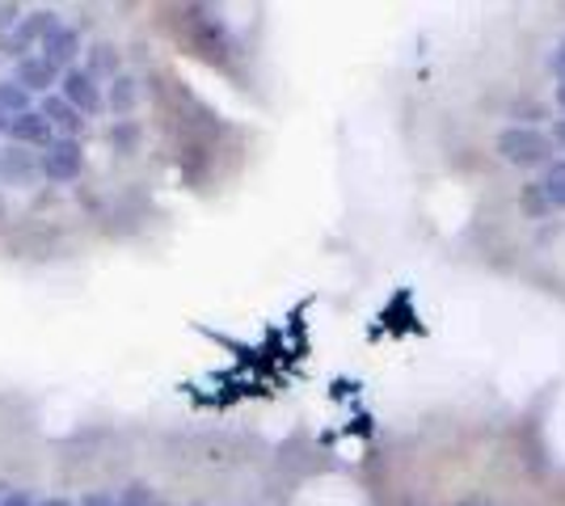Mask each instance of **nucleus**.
Segmentation results:
<instances>
[{"mask_svg":"<svg viewBox=\"0 0 565 506\" xmlns=\"http://www.w3.org/2000/svg\"><path fill=\"white\" fill-rule=\"evenodd\" d=\"M60 25H64V22H60V13H51V9L25 13L22 25H18L13 34H4V39H0V51H4L9 60H18V64H22V60H30L25 51H30V47H43L51 34L60 30Z\"/></svg>","mask_w":565,"mask_h":506,"instance_id":"obj_1","label":"nucleus"},{"mask_svg":"<svg viewBox=\"0 0 565 506\" xmlns=\"http://www.w3.org/2000/svg\"><path fill=\"white\" fill-rule=\"evenodd\" d=\"M498 152L511 161V165H548V157H553V144H548V136H541L536 127H507L502 136H498Z\"/></svg>","mask_w":565,"mask_h":506,"instance_id":"obj_2","label":"nucleus"},{"mask_svg":"<svg viewBox=\"0 0 565 506\" xmlns=\"http://www.w3.org/2000/svg\"><path fill=\"white\" fill-rule=\"evenodd\" d=\"M81 169H85V152L76 140H64V136L51 148H43V157H39V173L51 182H72V177H81Z\"/></svg>","mask_w":565,"mask_h":506,"instance_id":"obj_3","label":"nucleus"},{"mask_svg":"<svg viewBox=\"0 0 565 506\" xmlns=\"http://www.w3.org/2000/svg\"><path fill=\"white\" fill-rule=\"evenodd\" d=\"M60 97L68 101V106H76L85 119L89 115H102V106H106V97H102V89H97V80L85 68H68L64 73V80H60Z\"/></svg>","mask_w":565,"mask_h":506,"instance_id":"obj_4","label":"nucleus"},{"mask_svg":"<svg viewBox=\"0 0 565 506\" xmlns=\"http://www.w3.org/2000/svg\"><path fill=\"white\" fill-rule=\"evenodd\" d=\"M4 136L22 148H51L55 140H60L43 110H25V115H18V119H9V131H4Z\"/></svg>","mask_w":565,"mask_h":506,"instance_id":"obj_5","label":"nucleus"},{"mask_svg":"<svg viewBox=\"0 0 565 506\" xmlns=\"http://www.w3.org/2000/svg\"><path fill=\"white\" fill-rule=\"evenodd\" d=\"M13 80L22 85L25 94H47L51 85H60V80H64V73H60L51 60H43V55H30V60H22V64H18Z\"/></svg>","mask_w":565,"mask_h":506,"instance_id":"obj_6","label":"nucleus"},{"mask_svg":"<svg viewBox=\"0 0 565 506\" xmlns=\"http://www.w3.org/2000/svg\"><path fill=\"white\" fill-rule=\"evenodd\" d=\"M39 55H43V60H51L60 73H68V68H76V55H81V34H76L72 25H60L47 43L39 47Z\"/></svg>","mask_w":565,"mask_h":506,"instance_id":"obj_7","label":"nucleus"},{"mask_svg":"<svg viewBox=\"0 0 565 506\" xmlns=\"http://www.w3.org/2000/svg\"><path fill=\"white\" fill-rule=\"evenodd\" d=\"M39 110L47 115V122L55 127V131H64V140H72V136H76V131L85 127V115H81L76 106H68V101H64L60 94H47V97H43V106H39Z\"/></svg>","mask_w":565,"mask_h":506,"instance_id":"obj_8","label":"nucleus"},{"mask_svg":"<svg viewBox=\"0 0 565 506\" xmlns=\"http://www.w3.org/2000/svg\"><path fill=\"white\" fill-rule=\"evenodd\" d=\"M85 73L94 76V80H102V76H106V80H118V51L110 47V43H94V47H89V64H85Z\"/></svg>","mask_w":565,"mask_h":506,"instance_id":"obj_9","label":"nucleus"},{"mask_svg":"<svg viewBox=\"0 0 565 506\" xmlns=\"http://www.w3.org/2000/svg\"><path fill=\"white\" fill-rule=\"evenodd\" d=\"M30 173H39V157H30L22 148L0 157V177H4V182H25Z\"/></svg>","mask_w":565,"mask_h":506,"instance_id":"obj_10","label":"nucleus"},{"mask_svg":"<svg viewBox=\"0 0 565 506\" xmlns=\"http://www.w3.org/2000/svg\"><path fill=\"white\" fill-rule=\"evenodd\" d=\"M0 110H4L9 119H18V115H25V110H34V106H30V94H25L18 80H0Z\"/></svg>","mask_w":565,"mask_h":506,"instance_id":"obj_11","label":"nucleus"},{"mask_svg":"<svg viewBox=\"0 0 565 506\" xmlns=\"http://www.w3.org/2000/svg\"><path fill=\"white\" fill-rule=\"evenodd\" d=\"M541 191H544V198H548V207H565V161L544 169Z\"/></svg>","mask_w":565,"mask_h":506,"instance_id":"obj_12","label":"nucleus"},{"mask_svg":"<svg viewBox=\"0 0 565 506\" xmlns=\"http://www.w3.org/2000/svg\"><path fill=\"white\" fill-rule=\"evenodd\" d=\"M136 97H140V89H136V80H131V76H118V80H110V94H106L110 110L127 115V110L136 106Z\"/></svg>","mask_w":565,"mask_h":506,"instance_id":"obj_13","label":"nucleus"},{"mask_svg":"<svg viewBox=\"0 0 565 506\" xmlns=\"http://www.w3.org/2000/svg\"><path fill=\"white\" fill-rule=\"evenodd\" d=\"M118 506H157V503H152V489H148L143 482H136L118 494Z\"/></svg>","mask_w":565,"mask_h":506,"instance_id":"obj_14","label":"nucleus"},{"mask_svg":"<svg viewBox=\"0 0 565 506\" xmlns=\"http://www.w3.org/2000/svg\"><path fill=\"white\" fill-rule=\"evenodd\" d=\"M22 25V13H18V4H0V39L4 34H13Z\"/></svg>","mask_w":565,"mask_h":506,"instance_id":"obj_15","label":"nucleus"},{"mask_svg":"<svg viewBox=\"0 0 565 506\" xmlns=\"http://www.w3.org/2000/svg\"><path fill=\"white\" fill-rule=\"evenodd\" d=\"M0 506H34V498H30L25 489H13V494H4V498H0Z\"/></svg>","mask_w":565,"mask_h":506,"instance_id":"obj_16","label":"nucleus"},{"mask_svg":"<svg viewBox=\"0 0 565 506\" xmlns=\"http://www.w3.org/2000/svg\"><path fill=\"white\" fill-rule=\"evenodd\" d=\"M81 506H118L115 494H89V498H81Z\"/></svg>","mask_w":565,"mask_h":506,"instance_id":"obj_17","label":"nucleus"},{"mask_svg":"<svg viewBox=\"0 0 565 506\" xmlns=\"http://www.w3.org/2000/svg\"><path fill=\"white\" fill-rule=\"evenodd\" d=\"M553 68H557V76H562V85H565V43L553 51Z\"/></svg>","mask_w":565,"mask_h":506,"instance_id":"obj_18","label":"nucleus"},{"mask_svg":"<svg viewBox=\"0 0 565 506\" xmlns=\"http://www.w3.org/2000/svg\"><path fill=\"white\" fill-rule=\"evenodd\" d=\"M553 136H557V144H562V148H565V119H562V122H557V131H553Z\"/></svg>","mask_w":565,"mask_h":506,"instance_id":"obj_19","label":"nucleus"},{"mask_svg":"<svg viewBox=\"0 0 565 506\" xmlns=\"http://www.w3.org/2000/svg\"><path fill=\"white\" fill-rule=\"evenodd\" d=\"M4 131H9V115H4V110H0V136H4Z\"/></svg>","mask_w":565,"mask_h":506,"instance_id":"obj_20","label":"nucleus"},{"mask_svg":"<svg viewBox=\"0 0 565 506\" xmlns=\"http://www.w3.org/2000/svg\"><path fill=\"white\" fill-rule=\"evenodd\" d=\"M39 506H72V503H64V498H47V503H39Z\"/></svg>","mask_w":565,"mask_h":506,"instance_id":"obj_21","label":"nucleus"},{"mask_svg":"<svg viewBox=\"0 0 565 506\" xmlns=\"http://www.w3.org/2000/svg\"><path fill=\"white\" fill-rule=\"evenodd\" d=\"M557 106L565 110V85H557Z\"/></svg>","mask_w":565,"mask_h":506,"instance_id":"obj_22","label":"nucleus"},{"mask_svg":"<svg viewBox=\"0 0 565 506\" xmlns=\"http://www.w3.org/2000/svg\"><path fill=\"white\" fill-rule=\"evenodd\" d=\"M157 506H161V503H157Z\"/></svg>","mask_w":565,"mask_h":506,"instance_id":"obj_23","label":"nucleus"}]
</instances>
